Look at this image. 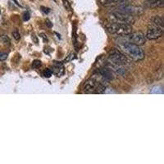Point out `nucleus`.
I'll return each mask as SVG.
<instances>
[{"mask_svg": "<svg viewBox=\"0 0 164 164\" xmlns=\"http://www.w3.org/2000/svg\"><path fill=\"white\" fill-rule=\"evenodd\" d=\"M118 48L121 52L127 56L131 60L141 61L145 59V53L139 45L132 44L131 42L125 41L118 43Z\"/></svg>", "mask_w": 164, "mask_h": 164, "instance_id": "1", "label": "nucleus"}, {"mask_svg": "<svg viewBox=\"0 0 164 164\" xmlns=\"http://www.w3.org/2000/svg\"><path fill=\"white\" fill-rule=\"evenodd\" d=\"M109 60L111 64L119 65V66H129L131 65V60L127 56H126L119 49H113L109 53Z\"/></svg>", "mask_w": 164, "mask_h": 164, "instance_id": "2", "label": "nucleus"}, {"mask_svg": "<svg viewBox=\"0 0 164 164\" xmlns=\"http://www.w3.org/2000/svg\"><path fill=\"white\" fill-rule=\"evenodd\" d=\"M106 27L110 33L117 35L118 36H126L132 32L131 25H128V24L109 22V24L106 25Z\"/></svg>", "mask_w": 164, "mask_h": 164, "instance_id": "3", "label": "nucleus"}, {"mask_svg": "<svg viewBox=\"0 0 164 164\" xmlns=\"http://www.w3.org/2000/svg\"><path fill=\"white\" fill-rule=\"evenodd\" d=\"M109 22H111L122 23V24H128V25H132L136 22L135 17L132 15L116 11L112 12L111 13L109 14Z\"/></svg>", "mask_w": 164, "mask_h": 164, "instance_id": "4", "label": "nucleus"}, {"mask_svg": "<svg viewBox=\"0 0 164 164\" xmlns=\"http://www.w3.org/2000/svg\"><path fill=\"white\" fill-rule=\"evenodd\" d=\"M114 11L119 12H122V13L129 14V15H132L135 17V15H139L143 12V8L141 7H137V6H133L130 4H126V5H122L117 7V8Z\"/></svg>", "mask_w": 164, "mask_h": 164, "instance_id": "5", "label": "nucleus"}, {"mask_svg": "<svg viewBox=\"0 0 164 164\" xmlns=\"http://www.w3.org/2000/svg\"><path fill=\"white\" fill-rule=\"evenodd\" d=\"M126 37H127L128 42H131L132 44L139 45V46L145 45V42H146V36L145 35V34L141 31L131 32V34L126 35Z\"/></svg>", "mask_w": 164, "mask_h": 164, "instance_id": "6", "label": "nucleus"}, {"mask_svg": "<svg viewBox=\"0 0 164 164\" xmlns=\"http://www.w3.org/2000/svg\"><path fill=\"white\" fill-rule=\"evenodd\" d=\"M162 34H163V28L150 23V25L148 27L145 36L149 39H157L162 37Z\"/></svg>", "mask_w": 164, "mask_h": 164, "instance_id": "7", "label": "nucleus"}, {"mask_svg": "<svg viewBox=\"0 0 164 164\" xmlns=\"http://www.w3.org/2000/svg\"><path fill=\"white\" fill-rule=\"evenodd\" d=\"M131 0H99V3L104 7H119L130 4Z\"/></svg>", "mask_w": 164, "mask_h": 164, "instance_id": "8", "label": "nucleus"}, {"mask_svg": "<svg viewBox=\"0 0 164 164\" xmlns=\"http://www.w3.org/2000/svg\"><path fill=\"white\" fill-rule=\"evenodd\" d=\"M144 5L147 8H162L164 6L163 0H145Z\"/></svg>", "mask_w": 164, "mask_h": 164, "instance_id": "9", "label": "nucleus"}, {"mask_svg": "<svg viewBox=\"0 0 164 164\" xmlns=\"http://www.w3.org/2000/svg\"><path fill=\"white\" fill-rule=\"evenodd\" d=\"M99 74L103 77L107 81H111V80H113L114 75L112 74V72L109 68H103V69L100 70L99 72Z\"/></svg>", "mask_w": 164, "mask_h": 164, "instance_id": "10", "label": "nucleus"}, {"mask_svg": "<svg viewBox=\"0 0 164 164\" xmlns=\"http://www.w3.org/2000/svg\"><path fill=\"white\" fill-rule=\"evenodd\" d=\"M53 72L54 74H56V75H58V76H61L62 74L64 73V69L63 67H62V66H61L60 64H58V65H54L53 67Z\"/></svg>", "mask_w": 164, "mask_h": 164, "instance_id": "11", "label": "nucleus"}, {"mask_svg": "<svg viewBox=\"0 0 164 164\" xmlns=\"http://www.w3.org/2000/svg\"><path fill=\"white\" fill-rule=\"evenodd\" d=\"M151 24H153V25L163 28V20H162L161 17L156 16V17H153L152 20H151Z\"/></svg>", "mask_w": 164, "mask_h": 164, "instance_id": "12", "label": "nucleus"}, {"mask_svg": "<svg viewBox=\"0 0 164 164\" xmlns=\"http://www.w3.org/2000/svg\"><path fill=\"white\" fill-rule=\"evenodd\" d=\"M151 93L154 94V95H162L163 93L162 87L161 85H155V86L153 87V89L151 90Z\"/></svg>", "mask_w": 164, "mask_h": 164, "instance_id": "13", "label": "nucleus"}, {"mask_svg": "<svg viewBox=\"0 0 164 164\" xmlns=\"http://www.w3.org/2000/svg\"><path fill=\"white\" fill-rule=\"evenodd\" d=\"M43 74H44V76H45V77L49 78L51 75H52V74H53V72H52V70L51 69H49V68H48V69L44 71V73H43Z\"/></svg>", "mask_w": 164, "mask_h": 164, "instance_id": "14", "label": "nucleus"}, {"mask_svg": "<svg viewBox=\"0 0 164 164\" xmlns=\"http://www.w3.org/2000/svg\"><path fill=\"white\" fill-rule=\"evenodd\" d=\"M32 67H33V68H38V67H41V62L39 61V60L34 61L33 64H32Z\"/></svg>", "mask_w": 164, "mask_h": 164, "instance_id": "15", "label": "nucleus"}, {"mask_svg": "<svg viewBox=\"0 0 164 164\" xmlns=\"http://www.w3.org/2000/svg\"><path fill=\"white\" fill-rule=\"evenodd\" d=\"M12 35H13V38L15 39H17V40H18V39H20V34H19V32H18V31H17V30H16V31H14L13 32H12Z\"/></svg>", "mask_w": 164, "mask_h": 164, "instance_id": "16", "label": "nucleus"}, {"mask_svg": "<svg viewBox=\"0 0 164 164\" xmlns=\"http://www.w3.org/2000/svg\"><path fill=\"white\" fill-rule=\"evenodd\" d=\"M7 59H8V54L0 52V61H4Z\"/></svg>", "mask_w": 164, "mask_h": 164, "instance_id": "17", "label": "nucleus"}, {"mask_svg": "<svg viewBox=\"0 0 164 164\" xmlns=\"http://www.w3.org/2000/svg\"><path fill=\"white\" fill-rule=\"evenodd\" d=\"M23 19H24V21H28V20L30 19V14L28 13V12H25Z\"/></svg>", "mask_w": 164, "mask_h": 164, "instance_id": "18", "label": "nucleus"}, {"mask_svg": "<svg viewBox=\"0 0 164 164\" xmlns=\"http://www.w3.org/2000/svg\"><path fill=\"white\" fill-rule=\"evenodd\" d=\"M45 23H46V25H47L49 27H51V26H52V24H50L51 22L49 21V20H46V21H45Z\"/></svg>", "mask_w": 164, "mask_h": 164, "instance_id": "19", "label": "nucleus"}, {"mask_svg": "<svg viewBox=\"0 0 164 164\" xmlns=\"http://www.w3.org/2000/svg\"><path fill=\"white\" fill-rule=\"evenodd\" d=\"M0 12H1V11H0Z\"/></svg>", "mask_w": 164, "mask_h": 164, "instance_id": "20", "label": "nucleus"}]
</instances>
